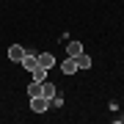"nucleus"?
Returning a JSON list of instances; mask_svg holds the SVG:
<instances>
[{
  "instance_id": "9",
  "label": "nucleus",
  "mask_w": 124,
  "mask_h": 124,
  "mask_svg": "<svg viewBox=\"0 0 124 124\" xmlns=\"http://www.w3.org/2000/svg\"><path fill=\"white\" fill-rule=\"evenodd\" d=\"M33 80H39V83H44V80H47V69L41 66V63L33 69Z\"/></svg>"
},
{
  "instance_id": "10",
  "label": "nucleus",
  "mask_w": 124,
  "mask_h": 124,
  "mask_svg": "<svg viewBox=\"0 0 124 124\" xmlns=\"http://www.w3.org/2000/svg\"><path fill=\"white\" fill-rule=\"evenodd\" d=\"M28 94H31V97H39V94H41V83H39V80H33V83L28 85Z\"/></svg>"
},
{
  "instance_id": "4",
  "label": "nucleus",
  "mask_w": 124,
  "mask_h": 124,
  "mask_svg": "<svg viewBox=\"0 0 124 124\" xmlns=\"http://www.w3.org/2000/svg\"><path fill=\"white\" fill-rule=\"evenodd\" d=\"M61 72H63V75H75V72H77V61H75V58H63V63H61Z\"/></svg>"
},
{
  "instance_id": "2",
  "label": "nucleus",
  "mask_w": 124,
  "mask_h": 124,
  "mask_svg": "<svg viewBox=\"0 0 124 124\" xmlns=\"http://www.w3.org/2000/svg\"><path fill=\"white\" fill-rule=\"evenodd\" d=\"M25 53H28V50H22V44H11V47H8V61L19 63V61L25 58Z\"/></svg>"
},
{
  "instance_id": "1",
  "label": "nucleus",
  "mask_w": 124,
  "mask_h": 124,
  "mask_svg": "<svg viewBox=\"0 0 124 124\" xmlns=\"http://www.w3.org/2000/svg\"><path fill=\"white\" fill-rule=\"evenodd\" d=\"M31 108H33V113H47L50 110V99L47 97H31Z\"/></svg>"
},
{
  "instance_id": "8",
  "label": "nucleus",
  "mask_w": 124,
  "mask_h": 124,
  "mask_svg": "<svg viewBox=\"0 0 124 124\" xmlns=\"http://www.w3.org/2000/svg\"><path fill=\"white\" fill-rule=\"evenodd\" d=\"M80 53H83V44H80V41H69V47H66V55H69V58H77Z\"/></svg>"
},
{
  "instance_id": "6",
  "label": "nucleus",
  "mask_w": 124,
  "mask_h": 124,
  "mask_svg": "<svg viewBox=\"0 0 124 124\" xmlns=\"http://www.w3.org/2000/svg\"><path fill=\"white\" fill-rule=\"evenodd\" d=\"M39 63H41L44 69H53V66H55V58H53V53H41V55H39Z\"/></svg>"
},
{
  "instance_id": "3",
  "label": "nucleus",
  "mask_w": 124,
  "mask_h": 124,
  "mask_svg": "<svg viewBox=\"0 0 124 124\" xmlns=\"http://www.w3.org/2000/svg\"><path fill=\"white\" fill-rule=\"evenodd\" d=\"M19 63H22V69H25V72H33L36 66H39V55H33V53H25V58H22Z\"/></svg>"
},
{
  "instance_id": "7",
  "label": "nucleus",
  "mask_w": 124,
  "mask_h": 124,
  "mask_svg": "<svg viewBox=\"0 0 124 124\" xmlns=\"http://www.w3.org/2000/svg\"><path fill=\"white\" fill-rule=\"evenodd\" d=\"M55 94H58V88H55V85L53 83H50V80H44V83H41V97H55Z\"/></svg>"
},
{
  "instance_id": "11",
  "label": "nucleus",
  "mask_w": 124,
  "mask_h": 124,
  "mask_svg": "<svg viewBox=\"0 0 124 124\" xmlns=\"http://www.w3.org/2000/svg\"><path fill=\"white\" fill-rule=\"evenodd\" d=\"M61 105H63V97H58V94L50 97V108H61Z\"/></svg>"
},
{
  "instance_id": "5",
  "label": "nucleus",
  "mask_w": 124,
  "mask_h": 124,
  "mask_svg": "<svg viewBox=\"0 0 124 124\" xmlns=\"http://www.w3.org/2000/svg\"><path fill=\"white\" fill-rule=\"evenodd\" d=\"M75 61H77V72H80V69H91V58H88V53H85V50L75 58Z\"/></svg>"
}]
</instances>
